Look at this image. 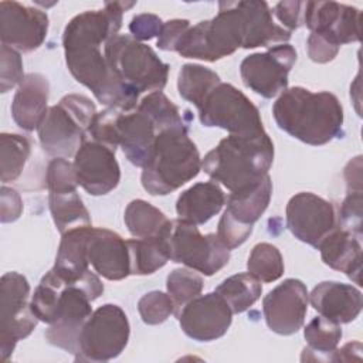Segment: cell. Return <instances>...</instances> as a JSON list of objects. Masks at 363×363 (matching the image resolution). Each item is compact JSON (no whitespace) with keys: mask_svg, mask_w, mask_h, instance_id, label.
Returning <instances> with one entry per match:
<instances>
[{"mask_svg":"<svg viewBox=\"0 0 363 363\" xmlns=\"http://www.w3.org/2000/svg\"><path fill=\"white\" fill-rule=\"evenodd\" d=\"M135 4V1H106L101 10H88L72 17L62 34L65 62L71 75L106 108L122 112H130L138 106L139 94L115 75L101 45L118 35L123 11Z\"/></svg>","mask_w":363,"mask_h":363,"instance_id":"cell-1","label":"cell"},{"mask_svg":"<svg viewBox=\"0 0 363 363\" xmlns=\"http://www.w3.org/2000/svg\"><path fill=\"white\" fill-rule=\"evenodd\" d=\"M272 115L281 130L311 146L326 145L342 135L343 108L328 91L286 88L274 102Z\"/></svg>","mask_w":363,"mask_h":363,"instance_id":"cell-2","label":"cell"},{"mask_svg":"<svg viewBox=\"0 0 363 363\" xmlns=\"http://www.w3.org/2000/svg\"><path fill=\"white\" fill-rule=\"evenodd\" d=\"M274 162V143L268 133L257 136L230 135L201 160V169L230 193L259 183Z\"/></svg>","mask_w":363,"mask_h":363,"instance_id":"cell-3","label":"cell"},{"mask_svg":"<svg viewBox=\"0 0 363 363\" xmlns=\"http://www.w3.org/2000/svg\"><path fill=\"white\" fill-rule=\"evenodd\" d=\"M142 169V186L152 196H166L194 179L201 170V159L187 128L159 132Z\"/></svg>","mask_w":363,"mask_h":363,"instance_id":"cell-4","label":"cell"},{"mask_svg":"<svg viewBox=\"0 0 363 363\" xmlns=\"http://www.w3.org/2000/svg\"><path fill=\"white\" fill-rule=\"evenodd\" d=\"M244 43L245 21L240 1H220L217 16L190 26L174 51L184 58L214 62L244 48Z\"/></svg>","mask_w":363,"mask_h":363,"instance_id":"cell-5","label":"cell"},{"mask_svg":"<svg viewBox=\"0 0 363 363\" xmlns=\"http://www.w3.org/2000/svg\"><path fill=\"white\" fill-rule=\"evenodd\" d=\"M94 102L79 94H69L47 109L37 128L41 147L54 157L75 156L89 135L96 116Z\"/></svg>","mask_w":363,"mask_h":363,"instance_id":"cell-6","label":"cell"},{"mask_svg":"<svg viewBox=\"0 0 363 363\" xmlns=\"http://www.w3.org/2000/svg\"><path fill=\"white\" fill-rule=\"evenodd\" d=\"M115 75L136 94L162 91L167 84L169 65L146 44L130 35H115L104 48Z\"/></svg>","mask_w":363,"mask_h":363,"instance_id":"cell-7","label":"cell"},{"mask_svg":"<svg viewBox=\"0 0 363 363\" xmlns=\"http://www.w3.org/2000/svg\"><path fill=\"white\" fill-rule=\"evenodd\" d=\"M104 292V284L91 269L77 282H67L61 292L57 319L45 330L50 345L75 354L79 332L92 313L91 302Z\"/></svg>","mask_w":363,"mask_h":363,"instance_id":"cell-8","label":"cell"},{"mask_svg":"<svg viewBox=\"0 0 363 363\" xmlns=\"http://www.w3.org/2000/svg\"><path fill=\"white\" fill-rule=\"evenodd\" d=\"M197 111L203 126L221 128L237 136L265 133L258 108L231 84L216 85Z\"/></svg>","mask_w":363,"mask_h":363,"instance_id":"cell-9","label":"cell"},{"mask_svg":"<svg viewBox=\"0 0 363 363\" xmlns=\"http://www.w3.org/2000/svg\"><path fill=\"white\" fill-rule=\"evenodd\" d=\"M129 320L121 306L105 303L91 313L79 336L75 360L108 362L118 357L129 340Z\"/></svg>","mask_w":363,"mask_h":363,"instance_id":"cell-10","label":"cell"},{"mask_svg":"<svg viewBox=\"0 0 363 363\" xmlns=\"http://www.w3.org/2000/svg\"><path fill=\"white\" fill-rule=\"evenodd\" d=\"M170 261L183 264L206 277L223 269L230 261V250L217 234H201L196 224L172 220L167 233Z\"/></svg>","mask_w":363,"mask_h":363,"instance_id":"cell-11","label":"cell"},{"mask_svg":"<svg viewBox=\"0 0 363 363\" xmlns=\"http://www.w3.org/2000/svg\"><path fill=\"white\" fill-rule=\"evenodd\" d=\"M30 285L24 275L6 272L0 279V359L7 362L18 340L38 323L28 302Z\"/></svg>","mask_w":363,"mask_h":363,"instance_id":"cell-12","label":"cell"},{"mask_svg":"<svg viewBox=\"0 0 363 363\" xmlns=\"http://www.w3.org/2000/svg\"><path fill=\"white\" fill-rule=\"evenodd\" d=\"M50 211L57 230L67 233L77 227L91 225V217L77 191V176L74 164L65 157H54L47 167Z\"/></svg>","mask_w":363,"mask_h":363,"instance_id":"cell-13","label":"cell"},{"mask_svg":"<svg viewBox=\"0 0 363 363\" xmlns=\"http://www.w3.org/2000/svg\"><path fill=\"white\" fill-rule=\"evenodd\" d=\"M295 61V48L289 44H279L265 52L245 57L240 65V75L247 88L269 99L286 89L288 74Z\"/></svg>","mask_w":363,"mask_h":363,"instance_id":"cell-14","label":"cell"},{"mask_svg":"<svg viewBox=\"0 0 363 363\" xmlns=\"http://www.w3.org/2000/svg\"><path fill=\"white\" fill-rule=\"evenodd\" d=\"M286 225L295 238L316 248L336 227V211L330 201L311 191H301L286 204Z\"/></svg>","mask_w":363,"mask_h":363,"instance_id":"cell-15","label":"cell"},{"mask_svg":"<svg viewBox=\"0 0 363 363\" xmlns=\"http://www.w3.org/2000/svg\"><path fill=\"white\" fill-rule=\"evenodd\" d=\"M182 330L197 342H211L224 336L231 325L233 312L217 294L199 295L176 311Z\"/></svg>","mask_w":363,"mask_h":363,"instance_id":"cell-16","label":"cell"},{"mask_svg":"<svg viewBox=\"0 0 363 363\" xmlns=\"http://www.w3.org/2000/svg\"><path fill=\"white\" fill-rule=\"evenodd\" d=\"M309 294L305 284L288 278L269 291L262 301V312L267 326L284 336L296 333L305 322Z\"/></svg>","mask_w":363,"mask_h":363,"instance_id":"cell-17","label":"cell"},{"mask_svg":"<svg viewBox=\"0 0 363 363\" xmlns=\"http://www.w3.org/2000/svg\"><path fill=\"white\" fill-rule=\"evenodd\" d=\"M47 31L48 16L45 11L18 1H0L1 44L18 52H30L44 43Z\"/></svg>","mask_w":363,"mask_h":363,"instance_id":"cell-18","label":"cell"},{"mask_svg":"<svg viewBox=\"0 0 363 363\" xmlns=\"http://www.w3.org/2000/svg\"><path fill=\"white\" fill-rule=\"evenodd\" d=\"M72 164L78 184L91 196L108 194L121 180L115 150L92 139L81 145Z\"/></svg>","mask_w":363,"mask_h":363,"instance_id":"cell-19","label":"cell"},{"mask_svg":"<svg viewBox=\"0 0 363 363\" xmlns=\"http://www.w3.org/2000/svg\"><path fill=\"white\" fill-rule=\"evenodd\" d=\"M362 13L359 9L336 1H305L303 24L339 47L360 41Z\"/></svg>","mask_w":363,"mask_h":363,"instance_id":"cell-20","label":"cell"},{"mask_svg":"<svg viewBox=\"0 0 363 363\" xmlns=\"http://www.w3.org/2000/svg\"><path fill=\"white\" fill-rule=\"evenodd\" d=\"M86 254L94 269L109 281H121L130 275L128 241L115 231L91 227Z\"/></svg>","mask_w":363,"mask_h":363,"instance_id":"cell-21","label":"cell"},{"mask_svg":"<svg viewBox=\"0 0 363 363\" xmlns=\"http://www.w3.org/2000/svg\"><path fill=\"white\" fill-rule=\"evenodd\" d=\"M309 302L320 316L342 325L359 316L363 298L360 289L350 284L325 281L312 289Z\"/></svg>","mask_w":363,"mask_h":363,"instance_id":"cell-22","label":"cell"},{"mask_svg":"<svg viewBox=\"0 0 363 363\" xmlns=\"http://www.w3.org/2000/svg\"><path fill=\"white\" fill-rule=\"evenodd\" d=\"M153 121L138 106L130 112H121L118 116V139L128 160L143 167L153 149L157 135Z\"/></svg>","mask_w":363,"mask_h":363,"instance_id":"cell-23","label":"cell"},{"mask_svg":"<svg viewBox=\"0 0 363 363\" xmlns=\"http://www.w3.org/2000/svg\"><path fill=\"white\" fill-rule=\"evenodd\" d=\"M316 248L328 267L346 274L354 284L360 285L362 237L336 225Z\"/></svg>","mask_w":363,"mask_h":363,"instance_id":"cell-24","label":"cell"},{"mask_svg":"<svg viewBox=\"0 0 363 363\" xmlns=\"http://www.w3.org/2000/svg\"><path fill=\"white\" fill-rule=\"evenodd\" d=\"M50 94L48 79L38 72H30L20 82L11 102V116L16 125L24 130L38 128L47 112Z\"/></svg>","mask_w":363,"mask_h":363,"instance_id":"cell-25","label":"cell"},{"mask_svg":"<svg viewBox=\"0 0 363 363\" xmlns=\"http://www.w3.org/2000/svg\"><path fill=\"white\" fill-rule=\"evenodd\" d=\"M225 203V194L216 182H200L184 190L176 201L180 220L200 225L213 218Z\"/></svg>","mask_w":363,"mask_h":363,"instance_id":"cell-26","label":"cell"},{"mask_svg":"<svg viewBox=\"0 0 363 363\" xmlns=\"http://www.w3.org/2000/svg\"><path fill=\"white\" fill-rule=\"evenodd\" d=\"M245 21L244 48L271 47L275 43H285L291 38V31L277 24L267 1H240Z\"/></svg>","mask_w":363,"mask_h":363,"instance_id":"cell-27","label":"cell"},{"mask_svg":"<svg viewBox=\"0 0 363 363\" xmlns=\"http://www.w3.org/2000/svg\"><path fill=\"white\" fill-rule=\"evenodd\" d=\"M91 227H77L62 234L52 269L67 282H77L89 271L86 242Z\"/></svg>","mask_w":363,"mask_h":363,"instance_id":"cell-28","label":"cell"},{"mask_svg":"<svg viewBox=\"0 0 363 363\" xmlns=\"http://www.w3.org/2000/svg\"><path fill=\"white\" fill-rule=\"evenodd\" d=\"M272 194V182L267 174L259 183L252 187L230 193L225 197V211L242 224H251L264 214Z\"/></svg>","mask_w":363,"mask_h":363,"instance_id":"cell-29","label":"cell"},{"mask_svg":"<svg viewBox=\"0 0 363 363\" xmlns=\"http://www.w3.org/2000/svg\"><path fill=\"white\" fill-rule=\"evenodd\" d=\"M308 347L303 349L301 360L335 362V352L342 339L340 325L325 318H313L303 329Z\"/></svg>","mask_w":363,"mask_h":363,"instance_id":"cell-30","label":"cell"},{"mask_svg":"<svg viewBox=\"0 0 363 363\" xmlns=\"http://www.w3.org/2000/svg\"><path fill=\"white\" fill-rule=\"evenodd\" d=\"M123 221L135 238L166 235L172 227V220L142 199L132 200L126 206Z\"/></svg>","mask_w":363,"mask_h":363,"instance_id":"cell-31","label":"cell"},{"mask_svg":"<svg viewBox=\"0 0 363 363\" xmlns=\"http://www.w3.org/2000/svg\"><path fill=\"white\" fill-rule=\"evenodd\" d=\"M130 258V275H149L170 259L167 234L147 238L126 240Z\"/></svg>","mask_w":363,"mask_h":363,"instance_id":"cell-32","label":"cell"},{"mask_svg":"<svg viewBox=\"0 0 363 363\" xmlns=\"http://www.w3.org/2000/svg\"><path fill=\"white\" fill-rule=\"evenodd\" d=\"M214 292L225 301L233 313H241L259 299L262 285L250 272H240L224 279Z\"/></svg>","mask_w":363,"mask_h":363,"instance_id":"cell-33","label":"cell"},{"mask_svg":"<svg viewBox=\"0 0 363 363\" xmlns=\"http://www.w3.org/2000/svg\"><path fill=\"white\" fill-rule=\"evenodd\" d=\"M220 77L213 69L199 64H184L179 71V95L199 108L206 96L218 85Z\"/></svg>","mask_w":363,"mask_h":363,"instance_id":"cell-34","label":"cell"},{"mask_svg":"<svg viewBox=\"0 0 363 363\" xmlns=\"http://www.w3.org/2000/svg\"><path fill=\"white\" fill-rule=\"evenodd\" d=\"M65 285L67 281H64L52 268L41 278L30 301L31 309L38 320L48 325L55 322L61 292Z\"/></svg>","mask_w":363,"mask_h":363,"instance_id":"cell-35","label":"cell"},{"mask_svg":"<svg viewBox=\"0 0 363 363\" xmlns=\"http://www.w3.org/2000/svg\"><path fill=\"white\" fill-rule=\"evenodd\" d=\"M30 142L17 133L0 135V170L1 182H14L20 177L30 156Z\"/></svg>","mask_w":363,"mask_h":363,"instance_id":"cell-36","label":"cell"},{"mask_svg":"<svg viewBox=\"0 0 363 363\" xmlns=\"http://www.w3.org/2000/svg\"><path fill=\"white\" fill-rule=\"evenodd\" d=\"M248 272L261 282H272L284 274V259L279 250L269 242L257 244L247 261Z\"/></svg>","mask_w":363,"mask_h":363,"instance_id":"cell-37","label":"cell"},{"mask_svg":"<svg viewBox=\"0 0 363 363\" xmlns=\"http://www.w3.org/2000/svg\"><path fill=\"white\" fill-rule=\"evenodd\" d=\"M138 108L153 121L157 132L172 128H187L180 116L179 108L162 91L147 94L138 104Z\"/></svg>","mask_w":363,"mask_h":363,"instance_id":"cell-38","label":"cell"},{"mask_svg":"<svg viewBox=\"0 0 363 363\" xmlns=\"http://www.w3.org/2000/svg\"><path fill=\"white\" fill-rule=\"evenodd\" d=\"M204 281L203 278L194 272V269L189 268H177L173 269L167 275L166 288L167 294L173 299L176 305V311L186 305L193 298L199 296L203 291Z\"/></svg>","mask_w":363,"mask_h":363,"instance_id":"cell-39","label":"cell"},{"mask_svg":"<svg viewBox=\"0 0 363 363\" xmlns=\"http://www.w3.org/2000/svg\"><path fill=\"white\" fill-rule=\"evenodd\" d=\"M138 311L146 325H159L176 313V305L169 294L152 291L139 299Z\"/></svg>","mask_w":363,"mask_h":363,"instance_id":"cell-40","label":"cell"},{"mask_svg":"<svg viewBox=\"0 0 363 363\" xmlns=\"http://www.w3.org/2000/svg\"><path fill=\"white\" fill-rule=\"evenodd\" d=\"M121 112L122 111L115 108H106L102 112H98L89 128L91 139L116 150L119 146L118 116Z\"/></svg>","mask_w":363,"mask_h":363,"instance_id":"cell-41","label":"cell"},{"mask_svg":"<svg viewBox=\"0 0 363 363\" xmlns=\"http://www.w3.org/2000/svg\"><path fill=\"white\" fill-rule=\"evenodd\" d=\"M362 191H347L336 214V225L362 237Z\"/></svg>","mask_w":363,"mask_h":363,"instance_id":"cell-42","label":"cell"},{"mask_svg":"<svg viewBox=\"0 0 363 363\" xmlns=\"http://www.w3.org/2000/svg\"><path fill=\"white\" fill-rule=\"evenodd\" d=\"M0 55V91L4 94L20 85L26 75L23 74V61L18 51L1 44Z\"/></svg>","mask_w":363,"mask_h":363,"instance_id":"cell-43","label":"cell"},{"mask_svg":"<svg viewBox=\"0 0 363 363\" xmlns=\"http://www.w3.org/2000/svg\"><path fill=\"white\" fill-rule=\"evenodd\" d=\"M252 233V225L251 224H242L233 218L227 211L223 213L220 221H218V228H217V235L220 241L231 251L241 244L247 241V238Z\"/></svg>","mask_w":363,"mask_h":363,"instance_id":"cell-44","label":"cell"},{"mask_svg":"<svg viewBox=\"0 0 363 363\" xmlns=\"http://www.w3.org/2000/svg\"><path fill=\"white\" fill-rule=\"evenodd\" d=\"M162 27L163 21L159 18V16L150 13L138 14L129 23V31L138 41H146L152 40L153 37H159Z\"/></svg>","mask_w":363,"mask_h":363,"instance_id":"cell-45","label":"cell"},{"mask_svg":"<svg viewBox=\"0 0 363 363\" xmlns=\"http://www.w3.org/2000/svg\"><path fill=\"white\" fill-rule=\"evenodd\" d=\"M303 7L305 1H279L274 7V14L288 31L296 30L303 24Z\"/></svg>","mask_w":363,"mask_h":363,"instance_id":"cell-46","label":"cell"},{"mask_svg":"<svg viewBox=\"0 0 363 363\" xmlns=\"http://www.w3.org/2000/svg\"><path fill=\"white\" fill-rule=\"evenodd\" d=\"M306 48L308 55L313 62L326 64L337 55L340 47L320 34L311 33L306 41Z\"/></svg>","mask_w":363,"mask_h":363,"instance_id":"cell-47","label":"cell"},{"mask_svg":"<svg viewBox=\"0 0 363 363\" xmlns=\"http://www.w3.org/2000/svg\"><path fill=\"white\" fill-rule=\"evenodd\" d=\"M189 28H190V21L184 18H174L163 23L156 45L163 51H174L176 44Z\"/></svg>","mask_w":363,"mask_h":363,"instance_id":"cell-48","label":"cell"},{"mask_svg":"<svg viewBox=\"0 0 363 363\" xmlns=\"http://www.w3.org/2000/svg\"><path fill=\"white\" fill-rule=\"evenodd\" d=\"M23 213V201L20 194L10 187H1L0 199V220L1 223L16 221Z\"/></svg>","mask_w":363,"mask_h":363,"instance_id":"cell-49","label":"cell"},{"mask_svg":"<svg viewBox=\"0 0 363 363\" xmlns=\"http://www.w3.org/2000/svg\"><path fill=\"white\" fill-rule=\"evenodd\" d=\"M347 191H362V157L357 156L347 163L343 172Z\"/></svg>","mask_w":363,"mask_h":363,"instance_id":"cell-50","label":"cell"}]
</instances>
